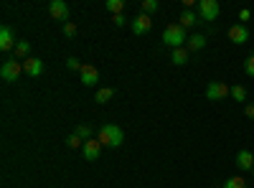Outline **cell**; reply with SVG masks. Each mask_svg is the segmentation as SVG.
<instances>
[{"mask_svg": "<svg viewBox=\"0 0 254 188\" xmlns=\"http://www.w3.org/2000/svg\"><path fill=\"white\" fill-rule=\"evenodd\" d=\"M74 135L79 137V140H84V142H87V140H92L94 135H92V127H89V125H76V130H74Z\"/></svg>", "mask_w": 254, "mask_h": 188, "instance_id": "obj_19", "label": "cell"}, {"mask_svg": "<svg viewBox=\"0 0 254 188\" xmlns=\"http://www.w3.org/2000/svg\"><path fill=\"white\" fill-rule=\"evenodd\" d=\"M244 115H247V117H254V104H247V107H244Z\"/></svg>", "mask_w": 254, "mask_h": 188, "instance_id": "obj_30", "label": "cell"}, {"mask_svg": "<svg viewBox=\"0 0 254 188\" xmlns=\"http://www.w3.org/2000/svg\"><path fill=\"white\" fill-rule=\"evenodd\" d=\"M66 145H69L71 150H76V148H81V145H84V140H79V137L71 132V135H69V140H66Z\"/></svg>", "mask_w": 254, "mask_h": 188, "instance_id": "obj_26", "label": "cell"}, {"mask_svg": "<svg viewBox=\"0 0 254 188\" xmlns=\"http://www.w3.org/2000/svg\"><path fill=\"white\" fill-rule=\"evenodd\" d=\"M198 20H201V18H198L196 10H188V8H186V10L181 13V18H178V23H181L183 28H190V26H196Z\"/></svg>", "mask_w": 254, "mask_h": 188, "instance_id": "obj_14", "label": "cell"}, {"mask_svg": "<svg viewBox=\"0 0 254 188\" xmlns=\"http://www.w3.org/2000/svg\"><path fill=\"white\" fill-rule=\"evenodd\" d=\"M79 79H81V84H84V87H97V81H99V71H97V66L84 64L81 71H79Z\"/></svg>", "mask_w": 254, "mask_h": 188, "instance_id": "obj_9", "label": "cell"}, {"mask_svg": "<svg viewBox=\"0 0 254 188\" xmlns=\"http://www.w3.org/2000/svg\"><path fill=\"white\" fill-rule=\"evenodd\" d=\"M244 71H247V76L254 79V56H249V59L244 61Z\"/></svg>", "mask_w": 254, "mask_h": 188, "instance_id": "obj_27", "label": "cell"}, {"mask_svg": "<svg viewBox=\"0 0 254 188\" xmlns=\"http://www.w3.org/2000/svg\"><path fill=\"white\" fill-rule=\"evenodd\" d=\"M229 41H231V44H237V46L247 44V41H249V28H247L244 23L231 26V28H229Z\"/></svg>", "mask_w": 254, "mask_h": 188, "instance_id": "obj_8", "label": "cell"}, {"mask_svg": "<svg viewBox=\"0 0 254 188\" xmlns=\"http://www.w3.org/2000/svg\"><path fill=\"white\" fill-rule=\"evenodd\" d=\"M99 153H102V142L97 137H92V140H87V142L81 145V155L87 158V160H97Z\"/></svg>", "mask_w": 254, "mask_h": 188, "instance_id": "obj_10", "label": "cell"}, {"mask_svg": "<svg viewBox=\"0 0 254 188\" xmlns=\"http://www.w3.org/2000/svg\"><path fill=\"white\" fill-rule=\"evenodd\" d=\"M150 28H153V18L147 13H137V18L132 20V33L145 36V33H150Z\"/></svg>", "mask_w": 254, "mask_h": 188, "instance_id": "obj_7", "label": "cell"}, {"mask_svg": "<svg viewBox=\"0 0 254 188\" xmlns=\"http://www.w3.org/2000/svg\"><path fill=\"white\" fill-rule=\"evenodd\" d=\"M15 59L18 61L31 59V44H28V41H18V44H15Z\"/></svg>", "mask_w": 254, "mask_h": 188, "instance_id": "obj_16", "label": "cell"}, {"mask_svg": "<svg viewBox=\"0 0 254 188\" xmlns=\"http://www.w3.org/2000/svg\"><path fill=\"white\" fill-rule=\"evenodd\" d=\"M237 165H239L242 171L252 173V171H254V155H252L249 150H239V153H237Z\"/></svg>", "mask_w": 254, "mask_h": 188, "instance_id": "obj_13", "label": "cell"}, {"mask_svg": "<svg viewBox=\"0 0 254 188\" xmlns=\"http://www.w3.org/2000/svg\"><path fill=\"white\" fill-rule=\"evenodd\" d=\"M97 140L102 142V148H120L125 142V132L120 125H112V122H104L102 127L97 130Z\"/></svg>", "mask_w": 254, "mask_h": 188, "instance_id": "obj_1", "label": "cell"}, {"mask_svg": "<svg viewBox=\"0 0 254 188\" xmlns=\"http://www.w3.org/2000/svg\"><path fill=\"white\" fill-rule=\"evenodd\" d=\"M221 188H247V181L242 178V176H231V178H226L224 181V186Z\"/></svg>", "mask_w": 254, "mask_h": 188, "instance_id": "obj_20", "label": "cell"}, {"mask_svg": "<svg viewBox=\"0 0 254 188\" xmlns=\"http://www.w3.org/2000/svg\"><path fill=\"white\" fill-rule=\"evenodd\" d=\"M249 18H252V13H249V10L244 8V10L239 13V20H242V23H244V20H249Z\"/></svg>", "mask_w": 254, "mask_h": 188, "instance_id": "obj_29", "label": "cell"}, {"mask_svg": "<svg viewBox=\"0 0 254 188\" xmlns=\"http://www.w3.org/2000/svg\"><path fill=\"white\" fill-rule=\"evenodd\" d=\"M221 13V5L219 0H198V18L206 20V23H211V20H216Z\"/></svg>", "mask_w": 254, "mask_h": 188, "instance_id": "obj_3", "label": "cell"}, {"mask_svg": "<svg viewBox=\"0 0 254 188\" xmlns=\"http://www.w3.org/2000/svg\"><path fill=\"white\" fill-rule=\"evenodd\" d=\"M163 44L165 46H171V49H183L188 44V33L181 23H171V26H165L163 31Z\"/></svg>", "mask_w": 254, "mask_h": 188, "instance_id": "obj_2", "label": "cell"}, {"mask_svg": "<svg viewBox=\"0 0 254 188\" xmlns=\"http://www.w3.org/2000/svg\"><path fill=\"white\" fill-rule=\"evenodd\" d=\"M66 66H69L71 71H81V66H84V64H81V61H79L76 56H71V59H66Z\"/></svg>", "mask_w": 254, "mask_h": 188, "instance_id": "obj_25", "label": "cell"}, {"mask_svg": "<svg viewBox=\"0 0 254 188\" xmlns=\"http://www.w3.org/2000/svg\"><path fill=\"white\" fill-rule=\"evenodd\" d=\"M112 20H115V26H117V28L127 23V18H125V13H122V15H112Z\"/></svg>", "mask_w": 254, "mask_h": 188, "instance_id": "obj_28", "label": "cell"}, {"mask_svg": "<svg viewBox=\"0 0 254 188\" xmlns=\"http://www.w3.org/2000/svg\"><path fill=\"white\" fill-rule=\"evenodd\" d=\"M171 61L176 66H183V64H188V49L183 46V49H173V54H171Z\"/></svg>", "mask_w": 254, "mask_h": 188, "instance_id": "obj_18", "label": "cell"}, {"mask_svg": "<svg viewBox=\"0 0 254 188\" xmlns=\"http://www.w3.org/2000/svg\"><path fill=\"white\" fill-rule=\"evenodd\" d=\"M49 15L54 20H61V23H69V5L64 0H51L49 3Z\"/></svg>", "mask_w": 254, "mask_h": 188, "instance_id": "obj_6", "label": "cell"}, {"mask_svg": "<svg viewBox=\"0 0 254 188\" xmlns=\"http://www.w3.org/2000/svg\"><path fill=\"white\" fill-rule=\"evenodd\" d=\"M112 97H115V89H112V87H99L97 94H94V102H97V104H107Z\"/></svg>", "mask_w": 254, "mask_h": 188, "instance_id": "obj_17", "label": "cell"}, {"mask_svg": "<svg viewBox=\"0 0 254 188\" xmlns=\"http://www.w3.org/2000/svg\"><path fill=\"white\" fill-rule=\"evenodd\" d=\"M158 10V0H142V13H155Z\"/></svg>", "mask_w": 254, "mask_h": 188, "instance_id": "obj_23", "label": "cell"}, {"mask_svg": "<svg viewBox=\"0 0 254 188\" xmlns=\"http://www.w3.org/2000/svg\"><path fill=\"white\" fill-rule=\"evenodd\" d=\"M206 97L211 102H221L224 97H231V87L226 81H208L206 84Z\"/></svg>", "mask_w": 254, "mask_h": 188, "instance_id": "obj_4", "label": "cell"}, {"mask_svg": "<svg viewBox=\"0 0 254 188\" xmlns=\"http://www.w3.org/2000/svg\"><path fill=\"white\" fill-rule=\"evenodd\" d=\"M64 36L74 38V36H76V23H71V20H69V23H64Z\"/></svg>", "mask_w": 254, "mask_h": 188, "instance_id": "obj_24", "label": "cell"}, {"mask_svg": "<svg viewBox=\"0 0 254 188\" xmlns=\"http://www.w3.org/2000/svg\"><path fill=\"white\" fill-rule=\"evenodd\" d=\"M206 46V36L203 33H193V36H188V44H186V49L188 51H201Z\"/></svg>", "mask_w": 254, "mask_h": 188, "instance_id": "obj_15", "label": "cell"}, {"mask_svg": "<svg viewBox=\"0 0 254 188\" xmlns=\"http://www.w3.org/2000/svg\"><path fill=\"white\" fill-rule=\"evenodd\" d=\"M231 99H234V102H247V89L242 84L231 87Z\"/></svg>", "mask_w": 254, "mask_h": 188, "instance_id": "obj_22", "label": "cell"}, {"mask_svg": "<svg viewBox=\"0 0 254 188\" xmlns=\"http://www.w3.org/2000/svg\"><path fill=\"white\" fill-rule=\"evenodd\" d=\"M23 74H28V76H41V74H44V61L36 59V56L26 59V61H23Z\"/></svg>", "mask_w": 254, "mask_h": 188, "instance_id": "obj_12", "label": "cell"}, {"mask_svg": "<svg viewBox=\"0 0 254 188\" xmlns=\"http://www.w3.org/2000/svg\"><path fill=\"white\" fill-rule=\"evenodd\" d=\"M15 36H13V31H10V26H0V51H10V49H15Z\"/></svg>", "mask_w": 254, "mask_h": 188, "instance_id": "obj_11", "label": "cell"}, {"mask_svg": "<svg viewBox=\"0 0 254 188\" xmlns=\"http://www.w3.org/2000/svg\"><path fill=\"white\" fill-rule=\"evenodd\" d=\"M20 74H23V61H18V59H8V61H3V66H0V76L5 81H15Z\"/></svg>", "mask_w": 254, "mask_h": 188, "instance_id": "obj_5", "label": "cell"}, {"mask_svg": "<svg viewBox=\"0 0 254 188\" xmlns=\"http://www.w3.org/2000/svg\"><path fill=\"white\" fill-rule=\"evenodd\" d=\"M107 10H110L112 15H122V10H125V0H107Z\"/></svg>", "mask_w": 254, "mask_h": 188, "instance_id": "obj_21", "label": "cell"}]
</instances>
